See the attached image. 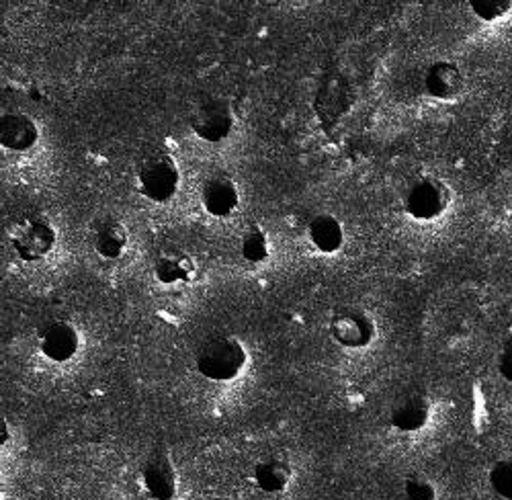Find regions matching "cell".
Masks as SVG:
<instances>
[{"label":"cell","mask_w":512,"mask_h":500,"mask_svg":"<svg viewBox=\"0 0 512 500\" xmlns=\"http://www.w3.org/2000/svg\"><path fill=\"white\" fill-rule=\"evenodd\" d=\"M308 240L322 255H334L345 244V228L332 214H318L308 224Z\"/></svg>","instance_id":"cell-17"},{"label":"cell","mask_w":512,"mask_h":500,"mask_svg":"<svg viewBox=\"0 0 512 500\" xmlns=\"http://www.w3.org/2000/svg\"><path fill=\"white\" fill-rule=\"evenodd\" d=\"M469 9L480 21L496 23L512 13V0H469Z\"/></svg>","instance_id":"cell-21"},{"label":"cell","mask_w":512,"mask_h":500,"mask_svg":"<svg viewBox=\"0 0 512 500\" xmlns=\"http://www.w3.org/2000/svg\"><path fill=\"white\" fill-rule=\"evenodd\" d=\"M37 349L52 363H68L80 351V332L70 320L46 322L37 332Z\"/></svg>","instance_id":"cell-8"},{"label":"cell","mask_w":512,"mask_h":500,"mask_svg":"<svg viewBox=\"0 0 512 500\" xmlns=\"http://www.w3.org/2000/svg\"><path fill=\"white\" fill-rule=\"evenodd\" d=\"M353 105V93L349 82L343 76H328L314 99V111L322 125H334Z\"/></svg>","instance_id":"cell-12"},{"label":"cell","mask_w":512,"mask_h":500,"mask_svg":"<svg viewBox=\"0 0 512 500\" xmlns=\"http://www.w3.org/2000/svg\"><path fill=\"white\" fill-rule=\"evenodd\" d=\"M422 87H424V93L433 99L451 101L463 93L465 76L455 62L437 60L424 70Z\"/></svg>","instance_id":"cell-13"},{"label":"cell","mask_w":512,"mask_h":500,"mask_svg":"<svg viewBox=\"0 0 512 500\" xmlns=\"http://www.w3.org/2000/svg\"><path fill=\"white\" fill-rule=\"evenodd\" d=\"M91 248L105 261H117L123 257L127 244H130V234L117 218H101L93 224Z\"/></svg>","instance_id":"cell-15"},{"label":"cell","mask_w":512,"mask_h":500,"mask_svg":"<svg viewBox=\"0 0 512 500\" xmlns=\"http://www.w3.org/2000/svg\"><path fill=\"white\" fill-rule=\"evenodd\" d=\"M252 482L265 494H281L293 482V466L283 455H265L252 466Z\"/></svg>","instance_id":"cell-14"},{"label":"cell","mask_w":512,"mask_h":500,"mask_svg":"<svg viewBox=\"0 0 512 500\" xmlns=\"http://www.w3.org/2000/svg\"><path fill=\"white\" fill-rule=\"evenodd\" d=\"M404 500H437V482L426 472H410L402 482Z\"/></svg>","instance_id":"cell-19"},{"label":"cell","mask_w":512,"mask_h":500,"mask_svg":"<svg viewBox=\"0 0 512 500\" xmlns=\"http://www.w3.org/2000/svg\"><path fill=\"white\" fill-rule=\"evenodd\" d=\"M508 210L512 212V191H510V195H508Z\"/></svg>","instance_id":"cell-23"},{"label":"cell","mask_w":512,"mask_h":500,"mask_svg":"<svg viewBox=\"0 0 512 500\" xmlns=\"http://www.w3.org/2000/svg\"><path fill=\"white\" fill-rule=\"evenodd\" d=\"M248 351L234 335H218L207 339L197 351V371L209 382H232L244 371Z\"/></svg>","instance_id":"cell-2"},{"label":"cell","mask_w":512,"mask_h":500,"mask_svg":"<svg viewBox=\"0 0 512 500\" xmlns=\"http://www.w3.org/2000/svg\"><path fill=\"white\" fill-rule=\"evenodd\" d=\"M433 402L420 390H410L402 394L392 410H390V425L400 433H418L431 423Z\"/></svg>","instance_id":"cell-10"},{"label":"cell","mask_w":512,"mask_h":500,"mask_svg":"<svg viewBox=\"0 0 512 500\" xmlns=\"http://www.w3.org/2000/svg\"><path fill=\"white\" fill-rule=\"evenodd\" d=\"M234 123V107L230 99L222 95L201 97L189 113V128L197 138H201L207 144H220L226 138H230Z\"/></svg>","instance_id":"cell-4"},{"label":"cell","mask_w":512,"mask_h":500,"mask_svg":"<svg viewBox=\"0 0 512 500\" xmlns=\"http://www.w3.org/2000/svg\"><path fill=\"white\" fill-rule=\"evenodd\" d=\"M154 277L164 287H185L197 277V263L189 250L177 244L162 246L152 263Z\"/></svg>","instance_id":"cell-9"},{"label":"cell","mask_w":512,"mask_h":500,"mask_svg":"<svg viewBox=\"0 0 512 500\" xmlns=\"http://www.w3.org/2000/svg\"><path fill=\"white\" fill-rule=\"evenodd\" d=\"M238 253L246 263H265L271 255V242L267 230L259 224H250L238 238Z\"/></svg>","instance_id":"cell-18"},{"label":"cell","mask_w":512,"mask_h":500,"mask_svg":"<svg viewBox=\"0 0 512 500\" xmlns=\"http://www.w3.org/2000/svg\"><path fill=\"white\" fill-rule=\"evenodd\" d=\"M142 490L152 500H175L179 494V472L168 451L156 449L140 468Z\"/></svg>","instance_id":"cell-7"},{"label":"cell","mask_w":512,"mask_h":500,"mask_svg":"<svg viewBox=\"0 0 512 500\" xmlns=\"http://www.w3.org/2000/svg\"><path fill=\"white\" fill-rule=\"evenodd\" d=\"M328 332L332 341L349 351L367 349L377 337L375 318L363 308H340L330 316Z\"/></svg>","instance_id":"cell-6"},{"label":"cell","mask_w":512,"mask_h":500,"mask_svg":"<svg viewBox=\"0 0 512 500\" xmlns=\"http://www.w3.org/2000/svg\"><path fill=\"white\" fill-rule=\"evenodd\" d=\"M451 189L437 177H420L404 193V212L416 222H433L451 205Z\"/></svg>","instance_id":"cell-5"},{"label":"cell","mask_w":512,"mask_h":500,"mask_svg":"<svg viewBox=\"0 0 512 500\" xmlns=\"http://www.w3.org/2000/svg\"><path fill=\"white\" fill-rule=\"evenodd\" d=\"M240 191L226 173H211L201 183V205L211 218H228L238 210Z\"/></svg>","instance_id":"cell-11"},{"label":"cell","mask_w":512,"mask_h":500,"mask_svg":"<svg viewBox=\"0 0 512 500\" xmlns=\"http://www.w3.org/2000/svg\"><path fill=\"white\" fill-rule=\"evenodd\" d=\"M488 482L498 498L512 500V453L502 455L490 466Z\"/></svg>","instance_id":"cell-20"},{"label":"cell","mask_w":512,"mask_h":500,"mask_svg":"<svg viewBox=\"0 0 512 500\" xmlns=\"http://www.w3.org/2000/svg\"><path fill=\"white\" fill-rule=\"evenodd\" d=\"M136 189L142 197L154 203H166L173 199L181 187L179 164L168 148H148L136 164Z\"/></svg>","instance_id":"cell-1"},{"label":"cell","mask_w":512,"mask_h":500,"mask_svg":"<svg viewBox=\"0 0 512 500\" xmlns=\"http://www.w3.org/2000/svg\"><path fill=\"white\" fill-rule=\"evenodd\" d=\"M39 140V128L31 115L11 111L0 117V144L11 152H27Z\"/></svg>","instance_id":"cell-16"},{"label":"cell","mask_w":512,"mask_h":500,"mask_svg":"<svg viewBox=\"0 0 512 500\" xmlns=\"http://www.w3.org/2000/svg\"><path fill=\"white\" fill-rule=\"evenodd\" d=\"M56 242V226L41 214H25L11 228V246L25 263H39L50 257Z\"/></svg>","instance_id":"cell-3"},{"label":"cell","mask_w":512,"mask_h":500,"mask_svg":"<svg viewBox=\"0 0 512 500\" xmlns=\"http://www.w3.org/2000/svg\"><path fill=\"white\" fill-rule=\"evenodd\" d=\"M496 367L502 378L512 384V330L506 335V339L500 345L498 351V359H496Z\"/></svg>","instance_id":"cell-22"}]
</instances>
